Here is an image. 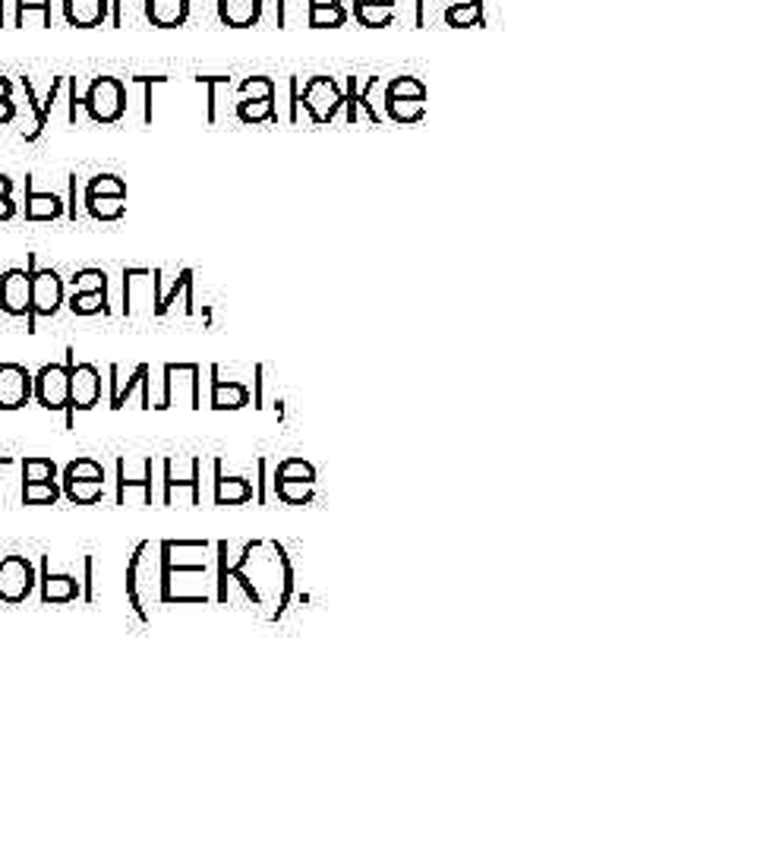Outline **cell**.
<instances>
[{"label":"cell","instance_id":"6da1fadb","mask_svg":"<svg viewBox=\"0 0 757 852\" xmlns=\"http://www.w3.org/2000/svg\"><path fill=\"white\" fill-rule=\"evenodd\" d=\"M127 600L142 622H149V607L162 603V553L158 546L140 544L127 562Z\"/></svg>","mask_w":757,"mask_h":852},{"label":"cell","instance_id":"7a4b0ae2","mask_svg":"<svg viewBox=\"0 0 757 852\" xmlns=\"http://www.w3.org/2000/svg\"><path fill=\"white\" fill-rule=\"evenodd\" d=\"M275 98H278V86L272 76H246L240 83V101H237V120L246 123V127H256V123H278V108H275Z\"/></svg>","mask_w":757,"mask_h":852},{"label":"cell","instance_id":"3957f363","mask_svg":"<svg viewBox=\"0 0 757 852\" xmlns=\"http://www.w3.org/2000/svg\"><path fill=\"white\" fill-rule=\"evenodd\" d=\"M29 278H32V309H29V319H25V331H35V323L42 316H57L67 294H64V278L54 272V269H39L35 265V256L29 253Z\"/></svg>","mask_w":757,"mask_h":852},{"label":"cell","instance_id":"277c9868","mask_svg":"<svg viewBox=\"0 0 757 852\" xmlns=\"http://www.w3.org/2000/svg\"><path fill=\"white\" fill-rule=\"evenodd\" d=\"M95 123H118L127 114V83L118 76H98L79 98Z\"/></svg>","mask_w":757,"mask_h":852},{"label":"cell","instance_id":"5b68a950","mask_svg":"<svg viewBox=\"0 0 757 852\" xmlns=\"http://www.w3.org/2000/svg\"><path fill=\"white\" fill-rule=\"evenodd\" d=\"M76 351L67 348V363H45L32 376V395L45 411H67L70 407V367L76 363Z\"/></svg>","mask_w":757,"mask_h":852},{"label":"cell","instance_id":"8992f818","mask_svg":"<svg viewBox=\"0 0 757 852\" xmlns=\"http://www.w3.org/2000/svg\"><path fill=\"white\" fill-rule=\"evenodd\" d=\"M39 571L25 556H0V607H17L32 597Z\"/></svg>","mask_w":757,"mask_h":852},{"label":"cell","instance_id":"52a82bcc","mask_svg":"<svg viewBox=\"0 0 757 852\" xmlns=\"http://www.w3.org/2000/svg\"><path fill=\"white\" fill-rule=\"evenodd\" d=\"M300 105L309 111L312 123H331L334 114L341 111L344 105V92L341 86L331 79V76H309L304 83V92H300Z\"/></svg>","mask_w":757,"mask_h":852},{"label":"cell","instance_id":"ba28073f","mask_svg":"<svg viewBox=\"0 0 757 852\" xmlns=\"http://www.w3.org/2000/svg\"><path fill=\"white\" fill-rule=\"evenodd\" d=\"M202 370L196 367V363H167L165 367V395H162V402L155 404L158 411H167V407H174V404H180V395L187 392L189 407L196 411V407H202V398H199V392H202Z\"/></svg>","mask_w":757,"mask_h":852},{"label":"cell","instance_id":"9c48e42d","mask_svg":"<svg viewBox=\"0 0 757 852\" xmlns=\"http://www.w3.org/2000/svg\"><path fill=\"white\" fill-rule=\"evenodd\" d=\"M101 402V373L95 363H73L70 367V407H67V429H73L76 411H92Z\"/></svg>","mask_w":757,"mask_h":852},{"label":"cell","instance_id":"30bf717a","mask_svg":"<svg viewBox=\"0 0 757 852\" xmlns=\"http://www.w3.org/2000/svg\"><path fill=\"white\" fill-rule=\"evenodd\" d=\"M165 571H189V568H212V544L206 540H165L158 544Z\"/></svg>","mask_w":757,"mask_h":852},{"label":"cell","instance_id":"8fae6325","mask_svg":"<svg viewBox=\"0 0 757 852\" xmlns=\"http://www.w3.org/2000/svg\"><path fill=\"white\" fill-rule=\"evenodd\" d=\"M0 309L7 316H25L32 309V278L29 269H7L0 275Z\"/></svg>","mask_w":757,"mask_h":852},{"label":"cell","instance_id":"7c38bea8","mask_svg":"<svg viewBox=\"0 0 757 852\" xmlns=\"http://www.w3.org/2000/svg\"><path fill=\"white\" fill-rule=\"evenodd\" d=\"M118 505H152V458H145L140 477L130 471V458H120Z\"/></svg>","mask_w":757,"mask_h":852},{"label":"cell","instance_id":"4fadbf2b","mask_svg":"<svg viewBox=\"0 0 757 852\" xmlns=\"http://www.w3.org/2000/svg\"><path fill=\"white\" fill-rule=\"evenodd\" d=\"M42 603H73L83 600V578H76L73 571H54L51 568V556L42 559Z\"/></svg>","mask_w":757,"mask_h":852},{"label":"cell","instance_id":"5bb4252c","mask_svg":"<svg viewBox=\"0 0 757 852\" xmlns=\"http://www.w3.org/2000/svg\"><path fill=\"white\" fill-rule=\"evenodd\" d=\"M32 402V373L23 363H0V411H20Z\"/></svg>","mask_w":757,"mask_h":852},{"label":"cell","instance_id":"9a60e30c","mask_svg":"<svg viewBox=\"0 0 757 852\" xmlns=\"http://www.w3.org/2000/svg\"><path fill=\"white\" fill-rule=\"evenodd\" d=\"M218 20L228 29H253L260 25L265 0H215Z\"/></svg>","mask_w":757,"mask_h":852},{"label":"cell","instance_id":"2e32d148","mask_svg":"<svg viewBox=\"0 0 757 852\" xmlns=\"http://www.w3.org/2000/svg\"><path fill=\"white\" fill-rule=\"evenodd\" d=\"M199 471H202V461L199 458H189V477H180L174 473V465L171 458L165 461V505H174V496H180V490H189V499L193 505H199V493H202V480H199Z\"/></svg>","mask_w":757,"mask_h":852},{"label":"cell","instance_id":"e0dca14e","mask_svg":"<svg viewBox=\"0 0 757 852\" xmlns=\"http://www.w3.org/2000/svg\"><path fill=\"white\" fill-rule=\"evenodd\" d=\"M111 0H64V20L76 29H95L108 23Z\"/></svg>","mask_w":757,"mask_h":852},{"label":"cell","instance_id":"ac0fdd59","mask_svg":"<svg viewBox=\"0 0 757 852\" xmlns=\"http://www.w3.org/2000/svg\"><path fill=\"white\" fill-rule=\"evenodd\" d=\"M212 411H240L250 404V389L234 379H221V370L212 367Z\"/></svg>","mask_w":757,"mask_h":852},{"label":"cell","instance_id":"d6986e66","mask_svg":"<svg viewBox=\"0 0 757 852\" xmlns=\"http://www.w3.org/2000/svg\"><path fill=\"white\" fill-rule=\"evenodd\" d=\"M145 20L155 29H180L189 20V0H145Z\"/></svg>","mask_w":757,"mask_h":852},{"label":"cell","instance_id":"ffe728a7","mask_svg":"<svg viewBox=\"0 0 757 852\" xmlns=\"http://www.w3.org/2000/svg\"><path fill=\"white\" fill-rule=\"evenodd\" d=\"M64 215V199L57 193H35L32 177H25V218L29 221H54Z\"/></svg>","mask_w":757,"mask_h":852},{"label":"cell","instance_id":"44dd1931","mask_svg":"<svg viewBox=\"0 0 757 852\" xmlns=\"http://www.w3.org/2000/svg\"><path fill=\"white\" fill-rule=\"evenodd\" d=\"M253 499V483L246 477H224L221 461H215V502L218 505H243Z\"/></svg>","mask_w":757,"mask_h":852},{"label":"cell","instance_id":"7402d4cb","mask_svg":"<svg viewBox=\"0 0 757 852\" xmlns=\"http://www.w3.org/2000/svg\"><path fill=\"white\" fill-rule=\"evenodd\" d=\"M108 376H111V411H120L123 404L130 402V395H133L136 389H152L149 363H140V367L133 370V376H127V382L118 379V367H111Z\"/></svg>","mask_w":757,"mask_h":852},{"label":"cell","instance_id":"603a6c76","mask_svg":"<svg viewBox=\"0 0 757 852\" xmlns=\"http://www.w3.org/2000/svg\"><path fill=\"white\" fill-rule=\"evenodd\" d=\"M382 108H385V118L395 120V123H420L426 118V101H417V98H385L382 95Z\"/></svg>","mask_w":757,"mask_h":852},{"label":"cell","instance_id":"cb8c5ba5","mask_svg":"<svg viewBox=\"0 0 757 852\" xmlns=\"http://www.w3.org/2000/svg\"><path fill=\"white\" fill-rule=\"evenodd\" d=\"M61 490H64V496L70 499L73 505H95L98 499L105 496V480H73V477H61Z\"/></svg>","mask_w":757,"mask_h":852},{"label":"cell","instance_id":"d4e9b609","mask_svg":"<svg viewBox=\"0 0 757 852\" xmlns=\"http://www.w3.org/2000/svg\"><path fill=\"white\" fill-rule=\"evenodd\" d=\"M351 23V10L344 3L334 7H307V25L309 29H341Z\"/></svg>","mask_w":757,"mask_h":852},{"label":"cell","instance_id":"484cf974","mask_svg":"<svg viewBox=\"0 0 757 852\" xmlns=\"http://www.w3.org/2000/svg\"><path fill=\"white\" fill-rule=\"evenodd\" d=\"M275 493L284 505H307L316 499V480H282V477H275Z\"/></svg>","mask_w":757,"mask_h":852},{"label":"cell","instance_id":"4316f807","mask_svg":"<svg viewBox=\"0 0 757 852\" xmlns=\"http://www.w3.org/2000/svg\"><path fill=\"white\" fill-rule=\"evenodd\" d=\"M187 291H193V272L184 269V272H177V278H171V287H167V291H158V287H155V307H152V313H155V316H165L167 309L174 307V301H177L180 294H187Z\"/></svg>","mask_w":757,"mask_h":852},{"label":"cell","instance_id":"83f0119b","mask_svg":"<svg viewBox=\"0 0 757 852\" xmlns=\"http://www.w3.org/2000/svg\"><path fill=\"white\" fill-rule=\"evenodd\" d=\"M67 307H70L73 316H95V313H111V307H108V287L86 291V294H70Z\"/></svg>","mask_w":757,"mask_h":852},{"label":"cell","instance_id":"f1b7e54d","mask_svg":"<svg viewBox=\"0 0 757 852\" xmlns=\"http://www.w3.org/2000/svg\"><path fill=\"white\" fill-rule=\"evenodd\" d=\"M86 209L98 221H118L127 212V196H86Z\"/></svg>","mask_w":757,"mask_h":852},{"label":"cell","instance_id":"f546056e","mask_svg":"<svg viewBox=\"0 0 757 852\" xmlns=\"http://www.w3.org/2000/svg\"><path fill=\"white\" fill-rule=\"evenodd\" d=\"M64 496L57 480H42V483H23V505H54Z\"/></svg>","mask_w":757,"mask_h":852},{"label":"cell","instance_id":"4dcf8cb0","mask_svg":"<svg viewBox=\"0 0 757 852\" xmlns=\"http://www.w3.org/2000/svg\"><path fill=\"white\" fill-rule=\"evenodd\" d=\"M385 98H417V101H426V86L417 79V76H395V79H388L385 83V89H382Z\"/></svg>","mask_w":757,"mask_h":852},{"label":"cell","instance_id":"1f68e13d","mask_svg":"<svg viewBox=\"0 0 757 852\" xmlns=\"http://www.w3.org/2000/svg\"><path fill=\"white\" fill-rule=\"evenodd\" d=\"M446 25L451 29H471V25H483V3H461L446 10Z\"/></svg>","mask_w":757,"mask_h":852},{"label":"cell","instance_id":"d6a6232c","mask_svg":"<svg viewBox=\"0 0 757 852\" xmlns=\"http://www.w3.org/2000/svg\"><path fill=\"white\" fill-rule=\"evenodd\" d=\"M351 17L363 29H388L395 23V10H385V7H354Z\"/></svg>","mask_w":757,"mask_h":852},{"label":"cell","instance_id":"836d02e7","mask_svg":"<svg viewBox=\"0 0 757 852\" xmlns=\"http://www.w3.org/2000/svg\"><path fill=\"white\" fill-rule=\"evenodd\" d=\"M23 483H42V480H57V465L51 458H23Z\"/></svg>","mask_w":757,"mask_h":852},{"label":"cell","instance_id":"e575fe53","mask_svg":"<svg viewBox=\"0 0 757 852\" xmlns=\"http://www.w3.org/2000/svg\"><path fill=\"white\" fill-rule=\"evenodd\" d=\"M86 196H127V184L118 174H95L86 184Z\"/></svg>","mask_w":757,"mask_h":852},{"label":"cell","instance_id":"d590c367","mask_svg":"<svg viewBox=\"0 0 757 852\" xmlns=\"http://www.w3.org/2000/svg\"><path fill=\"white\" fill-rule=\"evenodd\" d=\"M275 477H282V480H316V468L304 458H284L282 465L275 468Z\"/></svg>","mask_w":757,"mask_h":852},{"label":"cell","instance_id":"8d00e7d4","mask_svg":"<svg viewBox=\"0 0 757 852\" xmlns=\"http://www.w3.org/2000/svg\"><path fill=\"white\" fill-rule=\"evenodd\" d=\"M64 477H73V480H105V468L92 461V458H76L64 468Z\"/></svg>","mask_w":757,"mask_h":852},{"label":"cell","instance_id":"74e56055","mask_svg":"<svg viewBox=\"0 0 757 852\" xmlns=\"http://www.w3.org/2000/svg\"><path fill=\"white\" fill-rule=\"evenodd\" d=\"M98 287H108L105 269H83V272L73 275V294H86V291H98Z\"/></svg>","mask_w":757,"mask_h":852},{"label":"cell","instance_id":"f35d334b","mask_svg":"<svg viewBox=\"0 0 757 852\" xmlns=\"http://www.w3.org/2000/svg\"><path fill=\"white\" fill-rule=\"evenodd\" d=\"M32 10H39V13H42V25L51 29V0H17V20H13V23L23 25L25 17H29Z\"/></svg>","mask_w":757,"mask_h":852},{"label":"cell","instance_id":"ab89813d","mask_svg":"<svg viewBox=\"0 0 757 852\" xmlns=\"http://www.w3.org/2000/svg\"><path fill=\"white\" fill-rule=\"evenodd\" d=\"M196 83L209 86V123L218 120V86H228L231 76H196Z\"/></svg>","mask_w":757,"mask_h":852},{"label":"cell","instance_id":"60d3db41","mask_svg":"<svg viewBox=\"0 0 757 852\" xmlns=\"http://www.w3.org/2000/svg\"><path fill=\"white\" fill-rule=\"evenodd\" d=\"M356 89H360V76H348V86L341 89L344 92V105L341 108H348V123H356L360 120V111H356Z\"/></svg>","mask_w":757,"mask_h":852},{"label":"cell","instance_id":"b9f144b4","mask_svg":"<svg viewBox=\"0 0 757 852\" xmlns=\"http://www.w3.org/2000/svg\"><path fill=\"white\" fill-rule=\"evenodd\" d=\"M287 92H290V114H287V123H297V120H300V79H297V76L287 79Z\"/></svg>","mask_w":757,"mask_h":852},{"label":"cell","instance_id":"7bdbcfd3","mask_svg":"<svg viewBox=\"0 0 757 852\" xmlns=\"http://www.w3.org/2000/svg\"><path fill=\"white\" fill-rule=\"evenodd\" d=\"M17 120V105L13 98H0V123H13Z\"/></svg>","mask_w":757,"mask_h":852},{"label":"cell","instance_id":"ee69618b","mask_svg":"<svg viewBox=\"0 0 757 852\" xmlns=\"http://www.w3.org/2000/svg\"><path fill=\"white\" fill-rule=\"evenodd\" d=\"M17 215V203L13 196H0V221H10Z\"/></svg>","mask_w":757,"mask_h":852},{"label":"cell","instance_id":"f6af8a7d","mask_svg":"<svg viewBox=\"0 0 757 852\" xmlns=\"http://www.w3.org/2000/svg\"><path fill=\"white\" fill-rule=\"evenodd\" d=\"M398 0H354V7H385V10H395Z\"/></svg>","mask_w":757,"mask_h":852},{"label":"cell","instance_id":"bcb514c9","mask_svg":"<svg viewBox=\"0 0 757 852\" xmlns=\"http://www.w3.org/2000/svg\"><path fill=\"white\" fill-rule=\"evenodd\" d=\"M13 193V181L7 174H0V196H10Z\"/></svg>","mask_w":757,"mask_h":852},{"label":"cell","instance_id":"7dc6e473","mask_svg":"<svg viewBox=\"0 0 757 852\" xmlns=\"http://www.w3.org/2000/svg\"><path fill=\"white\" fill-rule=\"evenodd\" d=\"M70 218H76V177H70Z\"/></svg>","mask_w":757,"mask_h":852},{"label":"cell","instance_id":"c3c4849f","mask_svg":"<svg viewBox=\"0 0 757 852\" xmlns=\"http://www.w3.org/2000/svg\"><path fill=\"white\" fill-rule=\"evenodd\" d=\"M10 92H13L10 79H7V76H0V98H10Z\"/></svg>","mask_w":757,"mask_h":852},{"label":"cell","instance_id":"681fc988","mask_svg":"<svg viewBox=\"0 0 757 852\" xmlns=\"http://www.w3.org/2000/svg\"><path fill=\"white\" fill-rule=\"evenodd\" d=\"M334 3H344V0H307V7H334Z\"/></svg>","mask_w":757,"mask_h":852},{"label":"cell","instance_id":"f907efd6","mask_svg":"<svg viewBox=\"0 0 757 852\" xmlns=\"http://www.w3.org/2000/svg\"><path fill=\"white\" fill-rule=\"evenodd\" d=\"M13 461H17V458H13V455H0V468H10V465H13Z\"/></svg>","mask_w":757,"mask_h":852},{"label":"cell","instance_id":"816d5d0a","mask_svg":"<svg viewBox=\"0 0 757 852\" xmlns=\"http://www.w3.org/2000/svg\"><path fill=\"white\" fill-rule=\"evenodd\" d=\"M451 7H461V3H483V0H449Z\"/></svg>","mask_w":757,"mask_h":852},{"label":"cell","instance_id":"f5cc1de1","mask_svg":"<svg viewBox=\"0 0 757 852\" xmlns=\"http://www.w3.org/2000/svg\"><path fill=\"white\" fill-rule=\"evenodd\" d=\"M0 25H3V0H0Z\"/></svg>","mask_w":757,"mask_h":852}]
</instances>
